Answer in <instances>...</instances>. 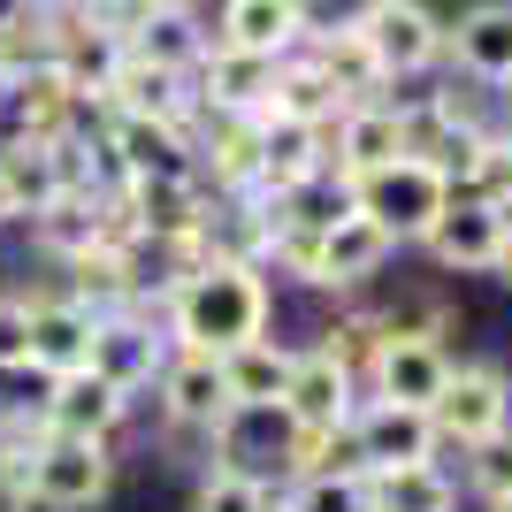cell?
I'll return each instance as SVG.
<instances>
[{
  "label": "cell",
  "mask_w": 512,
  "mask_h": 512,
  "mask_svg": "<svg viewBox=\"0 0 512 512\" xmlns=\"http://www.w3.org/2000/svg\"><path fill=\"white\" fill-rule=\"evenodd\" d=\"M444 46L459 54V69H467V77L505 85V69H512V0H482V8H467V16H459V31H444Z\"/></svg>",
  "instance_id": "24"
},
{
  "label": "cell",
  "mask_w": 512,
  "mask_h": 512,
  "mask_svg": "<svg viewBox=\"0 0 512 512\" xmlns=\"http://www.w3.org/2000/svg\"><path fill=\"white\" fill-rule=\"evenodd\" d=\"M375 344H383V321L352 314V321H337V329H329V344H321V352H329L344 375H360V367H375Z\"/></svg>",
  "instance_id": "32"
},
{
  "label": "cell",
  "mask_w": 512,
  "mask_h": 512,
  "mask_svg": "<svg viewBox=\"0 0 512 512\" xmlns=\"http://www.w3.org/2000/svg\"><path fill=\"white\" fill-rule=\"evenodd\" d=\"M329 123H299V115H260V169H253V192L260 199H283L314 184L329 161Z\"/></svg>",
  "instance_id": "8"
},
{
  "label": "cell",
  "mask_w": 512,
  "mask_h": 512,
  "mask_svg": "<svg viewBox=\"0 0 512 512\" xmlns=\"http://www.w3.org/2000/svg\"><path fill=\"white\" fill-rule=\"evenodd\" d=\"M0 222H16V192H8V176H0Z\"/></svg>",
  "instance_id": "36"
},
{
  "label": "cell",
  "mask_w": 512,
  "mask_h": 512,
  "mask_svg": "<svg viewBox=\"0 0 512 512\" xmlns=\"http://www.w3.org/2000/svg\"><path fill=\"white\" fill-rule=\"evenodd\" d=\"M299 54L337 85V100L344 107H360V100H375V92L390 85L383 69H375V54H367V39H360V23H337V31H314L306 23V39H299Z\"/></svg>",
  "instance_id": "15"
},
{
  "label": "cell",
  "mask_w": 512,
  "mask_h": 512,
  "mask_svg": "<svg viewBox=\"0 0 512 512\" xmlns=\"http://www.w3.org/2000/svg\"><path fill=\"white\" fill-rule=\"evenodd\" d=\"M176 344L184 352H230V344L268 329V283L253 260H199L169 299Z\"/></svg>",
  "instance_id": "1"
},
{
  "label": "cell",
  "mask_w": 512,
  "mask_h": 512,
  "mask_svg": "<svg viewBox=\"0 0 512 512\" xmlns=\"http://www.w3.org/2000/svg\"><path fill=\"white\" fill-rule=\"evenodd\" d=\"M39 237L54 245V253H85L92 237H100V192H54L39 207Z\"/></svg>",
  "instance_id": "28"
},
{
  "label": "cell",
  "mask_w": 512,
  "mask_h": 512,
  "mask_svg": "<svg viewBox=\"0 0 512 512\" xmlns=\"http://www.w3.org/2000/svg\"><path fill=\"white\" fill-rule=\"evenodd\" d=\"M123 207L138 237H161V245H199V222H207L192 176H123Z\"/></svg>",
  "instance_id": "10"
},
{
  "label": "cell",
  "mask_w": 512,
  "mask_h": 512,
  "mask_svg": "<svg viewBox=\"0 0 512 512\" xmlns=\"http://www.w3.org/2000/svg\"><path fill=\"white\" fill-rule=\"evenodd\" d=\"M505 146H512V130H505Z\"/></svg>",
  "instance_id": "39"
},
{
  "label": "cell",
  "mask_w": 512,
  "mask_h": 512,
  "mask_svg": "<svg viewBox=\"0 0 512 512\" xmlns=\"http://www.w3.org/2000/svg\"><path fill=\"white\" fill-rule=\"evenodd\" d=\"M268 85H276V62L222 39H207V54L192 62V92L207 115H268Z\"/></svg>",
  "instance_id": "7"
},
{
  "label": "cell",
  "mask_w": 512,
  "mask_h": 512,
  "mask_svg": "<svg viewBox=\"0 0 512 512\" xmlns=\"http://www.w3.org/2000/svg\"><path fill=\"white\" fill-rule=\"evenodd\" d=\"M367 474V512H451V482L436 459L421 467H360Z\"/></svg>",
  "instance_id": "25"
},
{
  "label": "cell",
  "mask_w": 512,
  "mask_h": 512,
  "mask_svg": "<svg viewBox=\"0 0 512 512\" xmlns=\"http://www.w3.org/2000/svg\"><path fill=\"white\" fill-rule=\"evenodd\" d=\"M283 375H291V352H283V344H268V329L222 352V390H230L237 413H268V406L283 398Z\"/></svg>",
  "instance_id": "21"
},
{
  "label": "cell",
  "mask_w": 512,
  "mask_h": 512,
  "mask_svg": "<svg viewBox=\"0 0 512 512\" xmlns=\"http://www.w3.org/2000/svg\"><path fill=\"white\" fill-rule=\"evenodd\" d=\"M390 245L398 237L383 230V222H367L360 207H344L337 222H321V245H314V276L306 283H321V291H344V283H367L375 268L390 260Z\"/></svg>",
  "instance_id": "11"
},
{
  "label": "cell",
  "mask_w": 512,
  "mask_h": 512,
  "mask_svg": "<svg viewBox=\"0 0 512 512\" xmlns=\"http://www.w3.org/2000/svg\"><path fill=\"white\" fill-rule=\"evenodd\" d=\"M291 512H367V474L360 467H321L299 482Z\"/></svg>",
  "instance_id": "30"
},
{
  "label": "cell",
  "mask_w": 512,
  "mask_h": 512,
  "mask_svg": "<svg viewBox=\"0 0 512 512\" xmlns=\"http://www.w3.org/2000/svg\"><path fill=\"white\" fill-rule=\"evenodd\" d=\"M352 23H360V39H367V54H375L383 77H421L444 54V23L428 16L421 0H360Z\"/></svg>",
  "instance_id": "5"
},
{
  "label": "cell",
  "mask_w": 512,
  "mask_h": 512,
  "mask_svg": "<svg viewBox=\"0 0 512 512\" xmlns=\"http://www.w3.org/2000/svg\"><path fill=\"white\" fill-rule=\"evenodd\" d=\"M23 482V505H46V512H85L107 497L115 482V459H107L100 436H54L46 428V444L31 451V467H16Z\"/></svg>",
  "instance_id": "3"
},
{
  "label": "cell",
  "mask_w": 512,
  "mask_h": 512,
  "mask_svg": "<svg viewBox=\"0 0 512 512\" xmlns=\"http://www.w3.org/2000/svg\"><path fill=\"white\" fill-rule=\"evenodd\" d=\"M367 375H375V398H390V406H428V398L444 390L451 360H444V344L428 337V329H383Z\"/></svg>",
  "instance_id": "9"
},
{
  "label": "cell",
  "mask_w": 512,
  "mask_h": 512,
  "mask_svg": "<svg viewBox=\"0 0 512 512\" xmlns=\"http://www.w3.org/2000/svg\"><path fill=\"white\" fill-rule=\"evenodd\" d=\"M268 512H276V505H268ZM283 512H291V505H283Z\"/></svg>",
  "instance_id": "40"
},
{
  "label": "cell",
  "mask_w": 512,
  "mask_h": 512,
  "mask_svg": "<svg viewBox=\"0 0 512 512\" xmlns=\"http://www.w3.org/2000/svg\"><path fill=\"white\" fill-rule=\"evenodd\" d=\"M505 92H512V69H505Z\"/></svg>",
  "instance_id": "38"
},
{
  "label": "cell",
  "mask_w": 512,
  "mask_h": 512,
  "mask_svg": "<svg viewBox=\"0 0 512 512\" xmlns=\"http://www.w3.org/2000/svg\"><path fill=\"white\" fill-rule=\"evenodd\" d=\"M77 107H85L77 77H69L62 62H46V54L0 69V115H8V138H39V146H54V138H69Z\"/></svg>",
  "instance_id": "4"
},
{
  "label": "cell",
  "mask_w": 512,
  "mask_h": 512,
  "mask_svg": "<svg viewBox=\"0 0 512 512\" xmlns=\"http://www.w3.org/2000/svg\"><path fill=\"white\" fill-rule=\"evenodd\" d=\"M0 367H23V306L0 299Z\"/></svg>",
  "instance_id": "34"
},
{
  "label": "cell",
  "mask_w": 512,
  "mask_h": 512,
  "mask_svg": "<svg viewBox=\"0 0 512 512\" xmlns=\"http://www.w3.org/2000/svg\"><path fill=\"white\" fill-rule=\"evenodd\" d=\"M192 512H268V482L245 474V467H222V474L199 482V505Z\"/></svg>",
  "instance_id": "31"
},
{
  "label": "cell",
  "mask_w": 512,
  "mask_h": 512,
  "mask_svg": "<svg viewBox=\"0 0 512 512\" xmlns=\"http://www.w3.org/2000/svg\"><path fill=\"white\" fill-rule=\"evenodd\" d=\"M207 169H214V184H253V169H260V115H214Z\"/></svg>",
  "instance_id": "27"
},
{
  "label": "cell",
  "mask_w": 512,
  "mask_h": 512,
  "mask_svg": "<svg viewBox=\"0 0 512 512\" xmlns=\"http://www.w3.org/2000/svg\"><path fill=\"white\" fill-rule=\"evenodd\" d=\"M283 421H299V428H337L352 421V375H344L329 352H291V375H283V398H276Z\"/></svg>",
  "instance_id": "13"
},
{
  "label": "cell",
  "mask_w": 512,
  "mask_h": 512,
  "mask_svg": "<svg viewBox=\"0 0 512 512\" xmlns=\"http://www.w3.org/2000/svg\"><path fill=\"white\" fill-rule=\"evenodd\" d=\"M490 512H512V497H490Z\"/></svg>",
  "instance_id": "37"
},
{
  "label": "cell",
  "mask_w": 512,
  "mask_h": 512,
  "mask_svg": "<svg viewBox=\"0 0 512 512\" xmlns=\"http://www.w3.org/2000/svg\"><path fill=\"white\" fill-rule=\"evenodd\" d=\"M505 413H512V398H505V375H497V367H451L444 390L428 398L436 444H459V451H474L482 436H497Z\"/></svg>",
  "instance_id": "6"
},
{
  "label": "cell",
  "mask_w": 512,
  "mask_h": 512,
  "mask_svg": "<svg viewBox=\"0 0 512 512\" xmlns=\"http://www.w3.org/2000/svg\"><path fill=\"white\" fill-rule=\"evenodd\" d=\"M398 153H413L406 138V107L390 100H360L337 115V169L360 176V169H383V161H398Z\"/></svg>",
  "instance_id": "16"
},
{
  "label": "cell",
  "mask_w": 512,
  "mask_h": 512,
  "mask_svg": "<svg viewBox=\"0 0 512 512\" xmlns=\"http://www.w3.org/2000/svg\"><path fill=\"white\" fill-rule=\"evenodd\" d=\"M474 490L482 497H512V428H497V436L474 444Z\"/></svg>",
  "instance_id": "33"
},
{
  "label": "cell",
  "mask_w": 512,
  "mask_h": 512,
  "mask_svg": "<svg viewBox=\"0 0 512 512\" xmlns=\"http://www.w3.org/2000/svg\"><path fill=\"white\" fill-rule=\"evenodd\" d=\"M85 367H92V375H107V383L130 398L138 383H153V375H161V337H153V329H138V321H107V314H100Z\"/></svg>",
  "instance_id": "22"
},
{
  "label": "cell",
  "mask_w": 512,
  "mask_h": 512,
  "mask_svg": "<svg viewBox=\"0 0 512 512\" xmlns=\"http://www.w3.org/2000/svg\"><path fill=\"white\" fill-rule=\"evenodd\" d=\"M161 398H169L176 421L214 428L222 413H230V390H222V352H176V360L161 367Z\"/></svg>",
  "instance_id": "23"
},
{
  "label": "cell",
  "mask_w": 512,
  "mask_h": 512,
  "mask_svg": "<svg viewBox=\"0 0 512 512\" xmlns=\"http://www.w3.org/2000/svg\"><path fill=\"white\" fill-rule=\"evenodd\" d=\"M69 268H77V299L100 314V306H123L130 291H138V276H130V253H115V245H85V253H69Z\"/></svg>",
  "instance_id": "29"
},
{
  "label": "cell",
  "mask_w": 512,
  "mask_h": 512,
  "mask_svg": "<svg viewBox=\"0 0 512 512\" xmlns=\"http://www.w3.org/2000/svg\"><path fill=\"white\" fill-rule=\"evenodd\" d=\"M352 444H360V467H421V459H436V421H428V406L375 398V413L352 421Z\"/></svg>",
  "instance_id": "14"
},
{
  "label": "cell",
  "mask_w": 512,
  "mask_h": 512,
  "mask_svg": "<svg viewBox=\"0 0 512 512\" xmlns=\"http://www.w3.org/2000/svg\"><path fill=\"white\" fill-rule=\"evenodd\" d=\"M490 276L512 283V214H505V230H497V253H490Z\"/></svg>",
  "instance_id": "35"
},
{
  "label": "cell",
  "mask_w": 512,
  "mask_h": 512,
  "mask_svg": "<svg viewBox=\"0 0 512 512\" xmlns=\"http://www.w3.org/2000/svg\"><path fill=\"white\" fill-rule=\"evenodd\" d=\"M344 199L367 214V222H383L390 237H421L436 214H444L451 184L436 161H421V153H398V161H383V169H360L344 176Z\"/></svg>",
  "instance_id": "2"
},
{
  "label": "cell",
  "mask_w": 512,
  "mask_h": 512,
  "mask_svg": "<svg viewBox=\"0 0 512 512\" xmlns=\"http://www.w3.org/2000/svg\"><path fill=\"white\" fill-rule=\"evenodd\" d=\"M0 176H8V192H16V214H39L46 199L62 192L54 146H39V138H8V153H0Z\"/></svg>",
  "instance_id": "26"
},
{
  "label": "cell",
  "mask_w": 512,
  "mask_h": 512,
  "mask_svg": "<svg viewBox=\"0 0 512 512\" xmlns=\"http://www.w3.org/2000/svg\"><path fill=\"white\" fill-rule=\"evenodd\" d=\"M497 230H505V214H497V207H482V199H467V192H451L444 214H436L421 237H428V253L444 260V268H482V276H490Z\"/></svg>",
  "instance_id": "17"
},
{
  "label": "cell",
  "mask_w": 512,
  "mask_h": 512,
  "mask_svg": "<svg viewBox=\"0 0 512 512\" xmlns=\"http://www.w3.org/2000/svg\"><path fill=\"white\" fill-rule=\"evenodd\" d=\"M100 8H107V0H100Z\"/></svg>",
  "instance_id": "41"
},
{
  "label": "cell",
  "mask_w": 512,
  "mask_h": 512,
  "mask_svg": "<svg viewBox=\"0 0 512 512\" xmlns=\"http://www.w3.org/2000/svg\"><path fill=\"white\" fill-rule=\"evenodd\" d=\"M107 153L123 161V176H192V161H184V123L115 115V123H107Z\"/></svg>",
  "instance_id": "20"
},
{
  "label": "cell",
  "mask_w": 512,
  "mask_h": 512,
  "mask_svg": "<svg viewBox=\"0 0 512 512\" xmlns=\"http://www.w3.org/2000/svg\"><path fill=\"white\" fill-rule=\"evenodd\" d=\"M92 329H100V314H92L85 299H39V306H23V367H46V375L85 367Z\"/></svg>",
  "instance_id": "12"
},
{
  "label": "cell",
  "mask_w": 512,
  "mask_h": 512,
  "mask_svg": "<svg viewBox=\"0 0 512 512\" xmlns=\"http://www.w3.org/2000/svg\"><path fill=\"white\" fill-rule=\"evenodd\" d=\"M123 421V390L107 383V375H92V367H69V375H54V398H46V428L54 436H100Z\"/></svg>",
  "instance_id": "18"
},
{
  "label": "cell",
  "mask_w": 512,
  "mask_h": 512,
  "mask_svg": "<svg viewBox=\"0 0 512 512\" xmlns=\"http://www.w3.org/2000/svg\"><path fill=\"white\" fill-rule=\"evenodd\" d=\"M214 39L283 62V54L306 39V16H299V0H222V31H214Z\"/></svg>",
  "instance_id": "19"
}]
</instances>
